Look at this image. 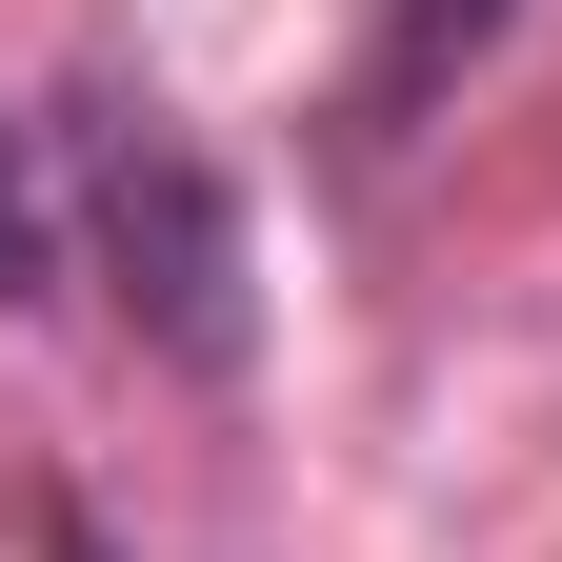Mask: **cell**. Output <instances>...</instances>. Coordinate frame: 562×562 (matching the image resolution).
Returning <instances> with one entry per match:
<instances>
[{"label": "cell", "instance_id": "6da1fadb", "mask_svg": "<svg viewBox=\"0 0 562 562\" xmlns=\"http://www.w3.org/2000/svg\"><path fill=\"white\" fill-rule=\"evenodd\" d=\"M81 241H101V281H121V322L161 341L181 382H241L261 362V241H241V181L201 161V121H161V101H81Z\"/></svg>", "mask_w": 562, "mask_h": 562}, {"label": "cell", "instance_id": "7a4b0ae2", "mask_svg": "<svg viewBox=\"0 0 562 562\" xmlns=\"http://www.w3.org/2000/svg\"><path fill=\"white\" fill-rule=\"evenodd\" d=\"M60 281V201H41V140L0 121V302H41Z\"/></svg>", "mask_w": 562, "mask_h": 562}, {"label": "cell", "instance_id": "3957f363", "mask_svg": "<svg viewBox=\"0 0 562 562\" xmlns=\"http://www.w3.org/2000/svg\"><path fill=\"white\" fill-rule=\"evenodd\" d=\"M482 21H503V0H422V21H402V60H382V101H422V81H442V60H462Z\"/></svg>", "mask_w": 562, "mask_h": 562}]
</instances>
